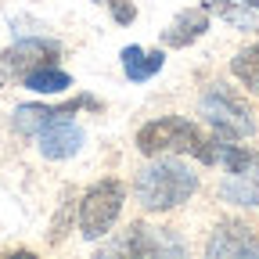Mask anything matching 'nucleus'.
<instances>
[{
    "instance_id": "obj_1",
    "label": "nucleus",
    "mask_w": 259,
    "mask_h": 259,
    "mask_svg": "<svg viewBox=\"0 0 259 259\" xmlns=\"http://www.w3.org/2000/svg\"><path fill=\"white\" fill-rule=\"evenodd\" d=\"M194 191H198V173L180 155H155L134 177V198L144 212H173L191 202Z\"/></svg>"
},
{
    "instance_id": "obj_2",
    "label": "nucleus",
    "mask_w": 259,
    "mask_h": 259,
    "mask_svg": "<svg viewBox=\"0 0 259 259\" xmlns=\"http://www.w3.org/2000/svg\"><path fill=\"white\" fill-rule=\"evenodd\" d=\"M137 151L155 158V155H191L216 166V137H209L198 122H191L184 115H158L137 130Z\"/></svg>"
},
{
    "instance_id": "obj_3",
    "label": "nucleus",
    "mask_w": 259,
    "mask_h": 259,
    "mask_svg": "<svg viewBox=\"0 0 259 259\" xmlns=\"http://www.w3.org/2000/svg\"><path fill=\"white\" fill-rule=\"evenodd\" d=\"M126 205V187L115 177L105 180H94L76 202V231L83 241H101L112 227L119 223Z\"/></svg>"
},
{
    "instance_id": "obj_4",
    "label": "nucleus",
    "mask_w": 259,
    "mask_h": 259,
    "mask_svg": "<svg viewBox=\"0 0 259 259\" xmlns=\"http://www.w3.org/2000/svg\"><path fill=\"white\" fill-rule=\"evenodd\" d=\"M198 112L202 119L212 126L216 137H231V141H241V137H252L255 134V115L248 108V101L231 90L227 83H209L198 97Z\"/></svg>"
},
{
    "instance_id": "obj_5",
    "label": "nucleus",
    "mask_w": 259,
    "mask_h": 259,
    "mask_svg": "<svg viewBox=\"0 0 259 259\" xmlns=\"http://www.w3.org/2000/svg\"><path fill=\"white\" fill-rule=\"evenodd\" d=\"M61 58V44L51 36H22L15 40L8 51H0V79L4 83H22L25 72L40 69V65H58Z\"/></svg>"
},
{
    "instance_id": "obj_6",
    "label": "nucleus",
    "mask_w": 259,
    "mask_h": 259,
    "mask_svg": "<svg viewBox=\"0 0 259 259\" xmlns=\"http://www.w3.org/2000/svg\"><path fill=\"white\" fill-rule=\"evenodd\" d=\"M205 255L209 259H245V255H259V234H255V227H248L241 220L216 223V231L205 241Z\"/></svg>"
},
{
    "instance_id": "obj_7",
    "label": "nucleus",
    "mask_w": 259,
    "mask_h": 259,
    "mask_svg": "<svg viewBox=\"0 0 259 259\" xmlns=\"http://www.w3.org/2000/svg\"><path fill=\"white\" fill-rule=\"evenodd\" d=\"M83 108L97 112V108H101V101L90 97V94H79V97H72V101H65V105H18L11 122H15V130H18L22 137H36L47 122H54V119H61V115H76V112H83Z\"/></svg>"
},
{
    "instance_id": "obj_8",
    "label": "nucleus",
    "mask_w": 259,
    "mask_h": 259,
    "mask_svg": "<svg viewBox=\"0 0 259 259\" xmlns=\"http://www.w3.org/2000/svg\"><path fill=\"white\" fill-rule=\"evenodd\" d=\"M83 141H87V134H83V126L72 122V115H61V119L47 122L40 134H36V148H40V155L51 158V162H61V158L79 155Z\"/></svg>"
},
{
    "instance_id": "obj_9",
    "label": "nucleus",
    "mask_w": 259,
    "mask_h": 259,
    "mask_svg": "<svg viewBox=\"0 0 259 259\" xmlns=\"http://www.w3.org/2000/svg\"><path fill=\"white\" fill-rule=\"evenodd\" d=\"M115 252H137V255H169V252H184V241L173 238L166 227H144L134 223L126 231V238L115 245Z\"/></svg>"
},
{
    "instance_id": "obj_10",
    "label": "nucleus",
    "mask_w": 259,
    "mask_h": 259,
    "mask_svg": "<svg viewBox=\"0 0 259 259\" xmlns=\"http://www.w3.org/2000/svg\"><path fill=\"white\" fill-rule=\"evenodd\" d=\"M209 32V8L198 4V8H184L177 11V18L162 29V47H173V51H184L191 47L194 40H202Z\"/></svg>"
},
{
    "instance_id": "obj_11",
    "label": "nucleus",
    "mask_w": 259,
    "mask_h": 259,
    "mask_svg": "<svg viewBox=\"0 0 259 259\" xmlns=\"http://www.w3.org/2000/svg\"><path fill=\"white\" fill-rule=\"evenodd\" d=\"M119 65H122V76L130 83H148L151 76L162 72V65H166V51H144L137 44H130L119 51Z\"/></svg>"
},
{
    "instance_id": "obj_12",
    "label": "nucleus",
    "mask_w": 259,
    "mask_h": 259,
    "mask_svg": "<svg viewBox=\"0 0 259 259\" xmlns=\"http://www.w3.org/2000/svg\"><path fill=\"white\" fill-rule=\"evenodd\" d=\"M22 87L32 90V94H65L72 87V76L65 69H58V65H40V69L22 76Z\"/></svg>"
},
{
    "instance_id": "obj_13",
    "label": "nucleus",
    "mask_w": 259,
    "mask_h": 259,
    "mask_svg": "<svg viewBox=\"0 0 259 259\" xmlns=\"http://www.w3.org/2000/svg\"><path fill=\"white\" fill-rule=\"evenodd\" d=\"M231 72H234V79L259 101V44H248V47H241V51L231 58Z\"/></svg>"
},
{
    "instance_id": "obj_14",
    "label": "nucleus",
    "mask_w": 259,
    "mask_h": 259,
    "mask_svg": "<svg viewBox=\"0 0 259 259\" xmlns=\"http://www.w3.org/2000/svg\"><path fill=\"white\" fill-rule=\"evenodd\" d=\"M205 8H209V15H220L223 22H231V25L241 29V32L259 29V15H255V8H245L241 0H205Z\"/></svg>"
},
{
    "instance_id": "obj_15",
    "label": "nucleus",
    "mask_w": 259,
    "mask_h": 259,
    "mask_svg": "<svg viewBox=\"0 0 259 259\" xmlns=\"http://www.w3.org/2000/svg\"><path fill=\"white\" fill-rule=\"evenodd\" d=\"M108 11H112V18L119 25H130L137 18V4H134V0H108Z\"/></svg>"
},
{
    "instance_id": "obj_16",
    "label": "nucleus",
    "mask_w": 259,
    "mask_h": 259,
    "mask_svg": "<svg viewBox=\"0 0 259 259\" xmlns=\"http://www.w3.org/2000/svg\"><path fill=\"white\" fill-rule=\"evenodd\" d=\"M241 4H245V8H255V11H259V0H241Z\"/></svg>"
},
{
    "instance_id": "obj_17",
    "label": "nucleus",
    "mask_w": 259,
    "mask_h": 259,
    "mask_svg": "<svg viewBox=\"0 0 259 259\" xmlns=\"http://www.w3.org/2000/svg\"><path fill=\"white\" fill-rule=\"evenodd\" d=\"M94 4H105V8H108V0H94Z\"/></svg>"
}]
</instances>
